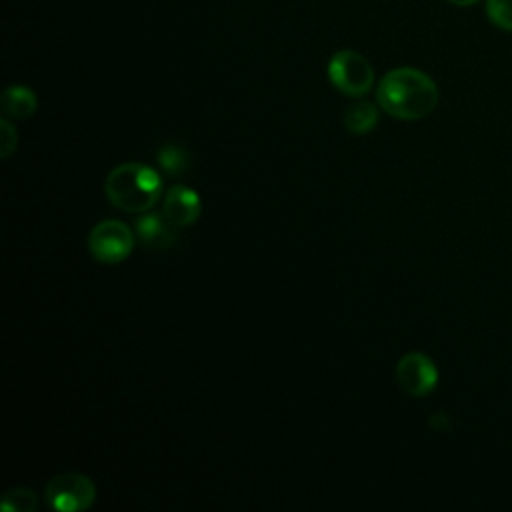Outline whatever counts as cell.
Listing matches in <instances>:
<instances>
[{"instance_id":"obj_1","label":"cell","mask_w":512,"mask_h":512,"mask_svg":"<svg viewBox=\"0 0 512 512\" xmlns=\"http://www.w3.org/2000/svg\"><path fill=\"white\" fill-rule=\"evenodd\" d=\"M380 108L400 120H420L438 104L436 82L422 70L402 66L390 70L378 84Z\"/></svg>"},{"instance_id":"obj_2","label":"cell","mask_w":512,"mask_h":512,"mask_svg":"<svg viewBox=\"0 0 512 512\" xmlns=\"http://www.w3.org/2000/svg\"><path fill=\"white\" fill-rule=\"evenodd\" d=\"M104 192L118 210L140 214L148 212L160 200L162 180L150 166L140 162H126L108 174Z\"/></svg>"},{"instance_id":"obj_3","label":"cell","mask_w":512,"mask_h":512,"mask_svg":"<svg viewBox=\"0 0 512 512\" xmlns=\"http://www.w3.org/2000/svg\"><path fill=\"white\" fill-rule=\"evenodd\" d=\"M46 504L58 512H80L94 504L96 486L94 482L78 472L58 474L48 480L44 488Z\"/></svg>"},{"instance_id":"obj_4","label":"cell","mask_w":512,"mask_h":512,"mask_svg":"<svg viewBox=\"0 0 512 512\" xmlns=\"http://www.w3.org/2000/svg\"><path fill=\"white\" fill-rule=\"evenodd\" d=\"M328 78L336 90L346 96H364L374 82V70L370 62L354 50H340L330 58Z\"/></svg>"},{"instance_id":"obj_5","label":"cell","mask_w":512,"mask_h":512,"mask_svg":"<svg viewBox=\"0 0 512 512\" xmlns=\"http://www.w3.org/2000/svg\"><path fill=\"white\" fill-rule=\"evenodd\" d=\"M134 248V232L120 220H102L88 234L90 254L104 262H122Z\"/></svg>"},{"instance_id":"obj_6","label":"cell","mask_w":512,"mask_h":512,"mask_svg":"<svg viewBox=\"0 0 512 512\" xmlns=\"http://www.w3.org/2000/svg\"><path fill=\"white\" fill-rule=\"evenodd\" d=\"M396 380L406 394L426 396L438 384V370L422 352H408L396 364Z\"/></svg>"},{"instance_id":"obj_7","label":"cell","mask_w":512,"mask_h":512,"mask_svg":"<svg viewBox=\"0 0 512 512\" xmlns=\"http://www.w3.org/2000/svg\"><path fill=\"white\" fill-rule=\"evenodd\" d=\"M200 212H202V202L196 190L178 184L166 192L162 202V214L178 228L194 224Z\"/></svg>"},{"instance_id":"obj_8","label":"cell","mask_w":512,"mask_h":512,"mask_svg":"<svg viewBox=\"0 0 512 512\" xmlns=\"http://www.w3.org/2000/svg\"><path fill=\"white\" fill-rule=\"evenodd\" d=\"M136 236L148 248H168L178 240V226L172 224L164 214H146L134 222Z\"/></svg>"},{"instance_id":"obj_9","label":"cell","mask_w":512,"mask_h":512,"mask_svg":"<svg viewBox=\"0 0 512 512\" xmlns=\"http://www.w3.org/2000/svg\"><path fill=\"white\" fill-rule=\"evenodd\" d=\"M0 104L6 118L24 120L36 112V94L26 86H10L2 92Z\"/></svg>"},{"instance_id":"obj_10","label":"cell","mask_w":512,"mask_h":512,"mask_svg":"<svg viewBox=\"0 0 512 512\" xmlns=\"http://www.w3.org/2000/svg\"><path fill=\"white\" fill-rule=\"evenodd\" d=\"M378 124V110L370 102H354L352 106L346 108L344 112V126L350 134H368L376 128Z\"/></svg>"},{"instance_id":"obj_11","label":"cell","mask_w":512,"mask_h":512,"mask_svg":"<svg viewBox=\"0 0 512 512\" xmlns=\"http://www.w3.org/2000/svg\"><path fill=\"white\" fill-rule=\"evenodd\" d=\"M0 508H2V512H36L38 498L28 488H12V490L4 492Z\"/></svg>"},{"instance_id":"obj_12","label":"cell","mask_w":512,"mask_h":512,"mask_svg":"<svg viewBox=\"0 0 512 512\" xmlns=\"http://www.w3.org/2000/svg\"><path fill=\"white\" fill-rule=\"evenodd\" d=\"M156 158H158V164L162 166V170L168 172V174H182L186 170V166H188L186 152L180 146H176V144L162 146L156 152Z\"/></svg>"},{"instance_id":"obj_13","label":"cell","mask_w":512,"mask_h":512,"mask_svg":"<svg viewBox=\"0 0 512 512\" xmlns=\"http://www.w3.org/2000/svg\"><path fill=\"white\" fill-rule=\"evenodd\" d=\"M486 14L494 26L512 32V0H488Z\"/></svg>"},{"instance_id":"obj_14","label":"cell","mask_w":512,"mask_h":512,"mask_svg":"<svg viewBox=\"0 0 512 512\" xmlns=\"http://www.w3.org/2000/svg\"><path fill=\"white\" fill-rule=\"evenodd\" d=\"M18 146V134L16 128L10 124V120L4 116L0 120V156L2 158H10V154L16 150Z\"/></svg>"},{"instance_id":"obj_15","label":"cell","mask_w":512,"mask_h":512,"mask_svg":"<svg viewBox=\"0 0 512 512\" xmlns=\"http://www.w3.org/2000/svg\"><path fill=\"white\" fill-rule=\"evenodd\" d=\"M450 4H454V6H470V4H474V2H478V0H448Z\"/></svg>"}]
</instances>
